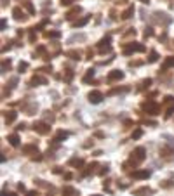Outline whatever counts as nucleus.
Wrapping results in <instances>:
<instances>
[{
  "label": "nucleus",
  "instance_id": "f257e3e1",
  "mask_svg": "<svg viewBox=\"0 0 174 196\" xmlns=\"http://www.w3.org/2000/svg\"><path fill=\"white\" fill-rule=\"evenodd\" d=\"M145 156H146V149H145L143 146H139V147H136V149L133 151L130 161H133V165H138V163H141V161L145 160Z\"/></svg>",
  "mask_w": 174,
  "mask_h": 196
},
{
  "label": "nucleus",
  "instance_id": "f03ea898",
  "mask_svg": "<svg viewBox=\"0 0 174 196\" xmlns=\"http://www.w3.org/2000/svg\"><path fill=\"white\" fill-rule=\"evenodd\" d=\"M143 110L146 113H150V115H159L160 106L157 102H153V101H148V102H143Z\"/></svg>",
  "mask_w": 174,
  "mask_h": 196
},
{
  "label": "nucleus",
  "instance_id": "7ed1b4c3",
  "mask_svg": "<svg viewBox=\"0 0 174 196\" xmlns=\"http://www.w3.org/2000/svg\"><path fill=\"white\" fill-rule=\"evenodd\" d=\"M143 50H145V47L141 45V43L134 42V43H130V45H127V47L124 49V54H125V56H130L133 52H143Z\"/></svg>",
  "mask_w": 174,
  "mask_h": 196
},
{
  "label": "nucleus",
  "instance_id": "20e7f679",
  "mask_svg": "<svg viewBox=\"0 0 174 196\" xmlns=\"http://www.w3.org/2000/svg\"><path fill=\"white\" fill-rule=\"evenodd\" d=\"M33 130H35V132H38V134H42V136H46V134L51 132V127H49L47 123H43V122H37V123L33 125Z\"/></svg>",
  "mask_w": 174,
  "mask_h": 196
},
{
  "label": "nucleus",
  "instance_id": "39448f33",
  "mask_svg": "<svg viewBox=\"0 0 174 196\" xmlns=\"http://www.w3.org/2000/svg\"><path fill=\"white\" fill-rule=\"evenodd\" d=\"M87 99H89V102H92V104H98V102H101V99H103V94H101L99 90H92V92H89Z\"/></svg>",
  "mask_w": 174,
  "mask_h": 196
},
{
  "label": "nucleus",
  "instance_id": "423d86ee",
  "mask_svg": "<svg viewBox=\"0 0 174 196\" xmlns=\"http://www.w3.org/2000/svg\"><path fill=\"white\" fill-rule=\"evenodd\" d=\"M130 177L133 179H148L150 177V170H136L130 173Z\"/></svg>",
  "mask_w": 174,
  "mask_h": 196
},
{
  "label": "nucleus",
  "instance_id": "0eeeda50",
  "mask_svg": "<svg viewBox=\"0 0 174 196\" xmlns=\"http://www.w3.org/2000/svg\"><path fill=\"white\" fill-rule=\"evenodd\" d=\"M153 16H155L153 19L157 21V23H164V25H169V23H171V17H164V16H165L164 12H155Z\"/></svg>",
  "mask_w": 174,
  "mask_h": 196
},
{
  "label": "nucleus",
  "instance_id": "6e6552de",
  "mask_svg": "<svg viewBox=\"0 0 174 196\" xmlns=\"http://www.w3.org/2000/svg\"><path fill=\"white\" fill-rule=\"evenodd\" d=\"M150 194H153V189L150 187H139L134 191V196H150Z\"/></svg>",
  "mask_w": 174,
  "mask_h": 196
},
{
  "label": "nucleus",
  "instance_id": "1a4fd4ad",
  "mask_svg": "<svg viewBox=\"0 0 174 196\" xmlns=\"http://www.w3.org/2000/svg\"><path fill=\"white\" fill-rule=\"evenodd\" d=\"M12 14H14V19H17V21H25V19L28 17V16H25L23 11H21V7H14Z\"/></svg>",
  "mask_w": 174,
  "mask_h": 196
},
{
  "label": "nucleus",
  "instance_id": "9d476101",
  "mask_svg": "<svg viewBox=\"0 0 174 196\" xmlns=\"http://www.w3.org/2000/svg\"><path fill=\"white\" fill-rule=\"evenodd\" d=\"M124 78V73L120 71V70H115V71H112L110 75H108V80L110 82H113V80H122Z\"/></svg>",
  "mask_w": 174,
  "mask_h": 196
},
{
  "label": "nucleus",
  "instance_id": "9b49d317",
  "mask_svg": "<svg viewBox=\"0 0 174 196\" xmlns=\"http://www.w3.org/2000/svg\"><path fill=\"white\" fill-rule=\"evenodd\" d=\"M78 193L73 189V187H70V186H66V187H63V196H77Z\"/></svg>",
  "mask_w": 174,
  "mask_h": 196
},
{
  "label": "nucleus",
  "instance_id": "f8f14e48",
  "mask_svg": "<svg viewBox=\"0 0 174 196\" xmlns=\"http://www.w3.org/2000/svg\"><path fill=\"white\" fill-rule=\"evenodd\" d=\"M89 16H85V17H82V19H78V21H75V23H73V26L75 28H80V26H84V25H87V23H89Z\"/></svg>",
  "mask_w": 174,
  "mask_h": 196
},
{
  "label": "nucleus",
  "instance_id": "ddd939ff",
  "mask_svg": "<svg viewBox=\"0 0 174 196\" xmlns=\"http://www.w3.org/2000/svg\"><path fill=\"white\" fill-rule=\"evenodd\" d=\"M30 83H31V85H37V83H40V85H46V83H47V80L43 78V76H33Z\"/></svg>",
  "mask_w": 174,
  "mask_h": 196
},
{
  "label": "nucleus",
  "instance_id": "4468645a",
  "mask_svg": "<svg viewBox=\"0 0 174 196\" xmlns=\"http://www.w3.org/2000/svg\"><path fill=\"white\" fill-rule=\"evenodd\" d=\"M66 137H68V132H63V130H59V132L56 134V137H54V141H56V142H61V141H64Z\"/></svg>",
  "mask_w": 174,
  "mask_h": 196
},
{
  "label": "nucleus",
  "instance_id": "2eb2a0df",
  "mask_svg": "<svg viewBox=\"0 0 174 196\" xmlns=\"http://www.w3.org/2000/svg\"><path fill=\"white\" fill-rule=\"evenodd\" d=\"M7 141L11 142V146H19V137H17L16 134H11V136L7 137Z\"/></svg>",
  "mask_w": 174,
  "mask_h": 196
},
{
  "label": "nucleus",
  "instance_id": "dca6fc26",
  "mask_svg": "<svg viewBox=\"0 0 174 196\" xmlns=\"http://www.w3.org/2000/svg\"><path fill=\"white\" fill-rule=\"evenodd\" d=\"M80 11H82L80 7H73V9H72V11H70V12L66 14V19H73V17H75V16H77V14H78Z\"/></svg>",
  "mask_w": 174,
  "mask_h": 196
},
{
  "label": "nucleus",
  "instance_id": "f3484780",
  "mask_svg": "<svg viewBox=\"0 0 174 196\" xmlns=\"http://www.w3.org/2000/svg\"><path fill=\"white\" fill-rule=\"evenodd\" d=\"M16 116H17V115H16L14 111H9V113H5V123H12V122L16 120Z\"/></svg>",
  "mask_w": 174,
  "mask_h": 196
},
{
  "label": "nucleus",
  "instance_id": "a211bd4d",
  "mask_svg": "<svg viewBox=\"0 0 174 196\" xmlns=\"http://www.w3.org/2000/svg\"><path fill=\"white\" fill-rule=\"evenodd\" d=\"M68 163H70L72 167H82V165H84V160H82V158H72Z\"/></svg>",
  "mask_w": 174,
  "mask_h": 196
},
{
  "label": "nucleus",
  "instance_id": "6ab92c4d",
  "mask_svg": "<svg viewBox=\"0 0 174 196\" xmlns=\"http://www.w3.org/2000/svg\"><path fill=\"white\" fill-rule=\"evenodd\" d=\"M133 14H134V7H129V9H127V11L122 14V19H129V17L133 16Z\"/></svg>",
  "mask_w": 174,
  "mask_h": 196
},
{
  "label": "nucleus",
  "instance_id": "aec40b11",
  "mask_svg": "<svg viewBox=\"0 0 174 196\" xmlns=\"http://www.w3.org/2000/svg\"><path fill=\"white\" fill-rule=\"evenodd\" d=\"M23 151H25V153H37V146H33V144L25 146V147H23Z\"/></svg>",
  "mask_w": 174,
  "mask_h": 196
},
{
  "label": "nucleus",
  "instance_id": "412c9836",
  "mask_svg": "<svg viewBox=\"0 0 174 196\" xmlns=\"http://www.w3.org/2000/svg\"><path fill=\"white\" fill-rule=\"evenodd\" d=\"M66 56H70L72 59H77V61L80 59V52L78 50H70V52H66Z\"/></svg>",
  "mask_w": 174,
  "mask_h": 196
},
{
  "label": "nucleus",
  "instance_id": "4be33fe9",
  "mask_svg": "<svg viewBox=\"0 0 174 196\" xmlns=\"http://www.w3.org/2000/svg\"><path fill=\"white\" fill-rule=\"evenodd\" d=\"M157 59H159V54H157L155 50H151V52H150V57H148V62H155Z\"/></svg>",
  "mask_w": 174,
  "mask_h": 196
},
{
  "label": "nucleus",
  "instance_id": "5701e85b",
  "mask_svg": "<svg viewBox=\"0 0 174 196\" xmlns=\"http://www.w3.org/2000/svg\"><path fill=\"white\" fill-rule=\"evenodd\" d=\"M92 76H94V70H87V75L84 76V82L87 83V82H89V80H91Z\"/></svg>",
  "mask_w": 174,
  "mask_h": 196
},
{
  "label": "nucleus",
  "instance_id": "b1692460",
  "mask_svg": "<svg viewBox=\"0 0 174 196\" xmlns=\"http://www.w3.org/2000/svg\"><path fill=\"white\" fill-rule=\"evenodd\" d=\"M59 35H61L59 31H47V33H46L47 38H59Z\"/></svg>",
  "mask_w": 174,
  "mask_h": 196
},
{
  "label": "nucleus",
  "instance_id": "393cba45",
  "mask_svg": "<svg viewBox=\"0 0 174 196\" xmlns=\"http://www.w3.org/2000/svg\"><path fill=\"white\" fill-rule=\"evenodd\" d=\"M110 45V37H104L101 42H99V47H108Z\"/></svg>",
  "mask_w": 174,
  "mask_h": 196
},
{
  "label": "nucleus",
  "instance_id": "a878e982",
  "mask_svg": "<svg viewBox=\"0 0 174 196\" xmlns=\"http://www.w3.org/2000/svg\"><path fill=\"white\" fill-rule=\"evenodd\" d=\"M75 40H85V35H73V37H72L68 42H70V43H73Z\"/></svg>",
  "mask_w": 174,
  "mask_h": 196
},
{
  "label": "nucleus",
  "instance_id": "bb28decb",
  "mask_svg": "<svg viewBox=\"0 0 174 196\" xmlns=\"http://www.w3.org/2000/svg\"><path fill=\"white\" fill-rule=\"evenodd\" d=\"M169 66H174V57H167V59H165L164 68H169Z\"/></svg>",
  "mask_w": 174,
  "mask_h": 196
},
{
  "label": "nucleus",
  "instance_id": "cd10ccee",
  "mask_svg": "<svg viewBox=\"0 0 174 196\" xmlns=\"http://www.w3.org/2000/svg\"><path fill=\"white\" fill-rule=\"evenodd\" d=\"M23 5H25V7H26V9H28V12H30V14H35V7H33V5H31V4H30V2H25V4H23Z\"/></svg>",
  "mask_w": 174,
  "mask_h": 196
},
{
  "label": "nucleus",
  "instance_id": "c85d7f7f",
  "mask_svg": "<svg viewBox=\"0 0 174 196\" xmlns=\"http://www.w3.org/2000/svg\"><path fill=\"white\" fill-rule=\"evenodd\" d=\"M28 68V62H19V66H17V70H19V73H25V70Z\"/></svg>",
  "mask_w": 174,
  "mask_h": 196
},
{
  "label": "nucleus",
  "instance_id": "c756f323",
  "mask_svg": "<svg viewBox=\"0 0 174 196\" xmlns=\"http://www.w3.org/2000/svg\"><path fill=\"white\" fill-rule=\"evenodd\" d=\"M9 68H11V61H4L2 62V73H5Z\"/></svg>",
  "mask_w": 174,
  "mask_h": 196
},
{
  "label": "nucleus",
  "instance_id": "7c9ffc66",
  "mask_svg": "<svg viewBox=\"0 0 174 196\" xmlns=\"http://www.w3.org/2000/svg\"><path fill=\"white\" fill-rule=\"evenodd\" d=\"M141 134H143V132H141V128L134 130V134H133V139H139V137H141Z\"/></svg>",
  "mask_w": 174,
  "mask_h": 196
},
{
  "label": "nucleus",
  "instance_id": "2f4dec72",
  "mask_svg": "<svg viewBox=\"0 0 174 196\" xmlns=\"http://www.w3.org/2000/svg\"><path fill=\"white\" fill-rule=\"evenodd\" d=\"M150 83H151V80H150V78H146V80H143V82H141V89H145V87H148Z\"/></svg>",
  "mask_w": 174,
  "mask_h": 196
},
{
  "label": "nucleus",
  "instance_id": "473e14b6",
  "mask_svg": "<svg viewBox=\"0 0 174 196\" xmlns=\"http://www.w3.org/2000/svg\"><path fill=\"white\" fill-rule=\"evenodd\" d=\"M31 160H37V161H40V160H42V156H40V153H33V156H31Z\"/></svg>",
  "mask_w": 174,
  "mask_h": 196
},
{
  "label": "nucleus",
  "instance_id": "72a5a7b5",
  "mask_svg": "<svg viewBox=\"0 0 174 196\" xmlns=\"http://www.w3.org/2000/svg\"><path fill=\"white\" fill-rule=\"evenodd\" d=\"M151 35H153V31H151V28H146V30H145V37H151Z\"/></svg>",
  "mask_w": 174,
  "mask_h": 196
},
{
  "label": "nucleus",
  "instance_id": "f704fd0d",
  "mask_svg": "<svg viewBox=\"0 0 174 196\" xmlns=\"http://www.w3.org/2000/svg\"><path fill=\"white\" fill-rule=\"evenodd\" d=\"M0 28H2V30L7 28V21H5V19H2V23H0Z\"/></svg>",
  "mask_w": 174,
  "mask_h": 196
},
{
  "label": "nucleus",
  "instance_id": "c9c22d12",
  "mask_svg": "<svg viewBox=\"0 0 174 196\" xmlns=\"http://www.w3.org/2000/svg\"><path fill=\"white\" fill-rule=\"evenodd\" d=\"M104 173H108V167H103V170H99V175H104Z\"/></svg>",
  "mask_w": 174,
  "mask_h": 196
},
{
  "label": "nucleus",
  "instance_id": "e433bc0d",
  "mask_svg": "<svg viewBox=\"0 0 174 196\" xmlns=\"http://www.w3.org/2000/svg\"><path fill=\"white\" fill-rule=\"evenodd\" d=\"M72 2H73V0H61V4H63V5H70Z\"/></svg>",
  "mask_w": 174,
  "mask_h": 196
},
{
  "label": "nucleus",
  "instance_id": "4c0bfd02",
  "mask_svg": "<svg viewBox=\"0 0 174 196\" xmlns=\"http://www.w3.org/2000/svg\"><path fill=\"white\" fill-rule=\"evenodd\" d=\"M172 113H174V106H172V108H171V110H169V111H167V115H165V116H167V118H169V116H171V115H172Z\"/></svg>",
  "mask_w": 174,
  "mask_h": 196
},
{
  "label": "nucleus",
  "instance_id": "58836bf2",
  "mask_svg": "<svg viewBox=\"0 0 174 196\" xmlns=\"http://www.w3.org/2000/svg\"><path fill=\"white\" fill-rule=\"evenodd\" d=\"M16 128H17V130H23V128H25V123H19V125H17Z\"/></svg>",
  "mask_w": 174,
  "mask_h": 196
},
{
  "label": "nucleus",
  "instance_id": "ea45409f",
  "mask_svg": "<svg viewBox=\"0 0 174 196\" xmlns=\"http://www.w3.org/2000/svg\"><path fill=\"white\" fill-rule=\"evenodd\" d=\"M26 196H37V191H30V193H28Z\"/></svg>",
  "mask_w": 174,
  "mask_h": 196
},
{
  "label": "nucleus",
  "instance_id": "a19ab883",
  "mask_svg": "<svg viewBox=\"0 0 174 196\" xmlns=\"http://www.w3.org/2000/svg\"><path fill=\"white\" fill-rule=\"evenodd\" d=\"M2 196H16L14 193H2Z\"/></svg>",
  "mask_w": 174,
  "mask_h": 196
},
{
  "label": "nucleus",
  "instance_id": "79ce46f5",
  "mask_svg": "<svg viewBox=\"0 0 174 196\" xmlns=\"http://www.w3.org/2000/svg\"><path fill=\"white\" fill-rule=\"evenodd\" d=\"M7 4H9V0H2V7H5Z\"/></svg>",
  "mask_w": 174,
  "mask_h": 196
},
{
  "label": "nucleus",
  "instance_id": "37998d69",
  "mask_svg": "<svg viewBox=\"0 0 174 196\" xmlns=\"http://www.w3.org/2000/svg\"><path fill=\"white\" fill-rule=\"evenodd\" d=\"M139 2H143V4H150V0H139Z\"/></svg>",
  "mask_w": 174,
  "mask_h": 196
},
{
  "label": "nucleus",
  "instance_id": "c03bdc74",
  "mask_svg": "<svg viewBox=\"0 0 174 196\" xmlns=\"http://www.w3.org/2000/svg\"><path fill=\"white\" fill-rule=\"evenodd\" d=\"M92 196H101V194H92Z\"/></svg>",
  "mask_w": 174,
  "mask_h": 196
}]
</instances>
